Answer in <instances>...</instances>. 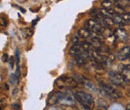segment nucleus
<instances>
[{
    "label": "nucleus",
    "instance_id": "nucleus-1",
    "mask_svg": "<svg viewBox=\"0 0 130 110\" xmlns=\"http://www.w3.org/2000/svg\"><path fill=\"white\" fill-rule=\"evenodd\" d=\"M74 96H75L76 100L81 104L85 109H91L95 105L92 95L88 94V93H86L84 91H76Z\"/></svg>",
    "mask_w": 130,
    "mask_h": 110
},
{
    "label": "nucleus",
    "instance_id": "nucleus-2",
    "mask_svg": "<svg viewBox=\"0 0 130 110\" xmlns=\"http://www.w3.org/2000/svg\"><path fill=\"white\" fill-rule=\"evenodd\" d=\"M77 84L78 82L76 81V79L72 78V77H67V76L59 77L55 81V87L58 88L59 90L74 88L75 86H77Z\"/></svg>",
    "mask_w": 130,
    "mask_h": 110
},
{
    "label": "nucleus",
    "instance_id": "nucleus-3",
    "mask_svg": "<svg viewBox=\"0 0 130 110\" xmlns=\"http://www.w3.org/2000/svg\"><path fill=\"white\" fill-rule=\"evenodd\" d=\"M100 86V91L103 95H105L106 97H108L109 99H112V100H116V99H119L121 98V94L115 90L113 87H111L110 85L108 84H105V83H100L99 84Z\"/></svg>",
    "mask_w": 130,
    "mask_h": 110
},
{
    "label": "nucleus",
    "instance_id": "nucleus-4",
    "mask_svg": "<svg viewBox=\"0 0 130 110\" xmlns=\"http://www.w3.org/2000/svg\"><path fill=\"white\" fill-rule=\"evenodd\" d=\"M91 47V44L88 43V42H82V43H77V44H74L72 47L70 48L69 50V54L71 56H77L79 55L80 53L84 52V51H89V49Z\"/></svg>",
    "mask_w": 130,
    "mask_h": 110
},
{
    "label": "nucleus",
    "instance_id": "nucleus-5",
    "mask_svg": "<svg viewBox=\"0 0 130 110\" xmlns=\"http://www.w3.org/2000/svg\"><path fill=\"white\" fill-rule=\"evenodd\" d=\"M74 97L68 92H62L58 104L63 105V106H74L75 105V99H76Z\"/></svg>",
    "mask_w": 130,
    "mask_h": 110
},
{
    "label": "nucleus",
    "instance_id": "nucleus-6",
    "mask_svg": "<svg viewBox=\"0 0 130 110\" xmlns=\"http://www.w3.org/2000/svg\"><path fill=\"white\" fill-rule=\"evenodd\" d=\"M85 27L87 29H89L90 31H92L93 33H100V30L102 28L100 23L95 19H88L85 22Z\"/></svg>",
    "mask_w": 130,
    "mask_h": 110
},
{
    "label": "nucleus",
    "instance_id": "nucleus-7",
    "mask_svg": "<svg viewBox=\"0 0 130 110\" xmlns=\"http://www.w3.org/2000/svg\"><path fill=\"white\" fill-rule=\"evenodd\" d=\"M108 76H109L110 81H111L113 84L117 85V86H122V85H123V82L125 81L124 78H123V76H122L121 74L116 73V72H110V73L108 74Z\"/></svg>",
    "mask_w": 130,
    "mask_h": 110
},
{
    "label": "nucleus",
    "instance_id": "nucleus-8",
    "mask_svg": "<svg viewBox=\"0 0 130 110\" xmlns=\"http://www.w3.org/2000/svg\"><path fill=\"white\" fill-rule=\"evenodd\" d=\"M61 94H62L61 91H57V92H54V93L50 94V96L48 97V100H47V105H52L53 106L55 104H58Z\"/></svg>",
    "mask_w": 130,
    "mask_h": 110
},
{
    "label": "nucleus",
    "instance_id": "nucleus-9",
    "mask_svg": "<svg viewBox=\"0 0 130 110\" xmlns=\"http://www.w3.org/2000/svg\"><path fill=\"white\" fill-rule=\"evenodd\" d=\"M89 58H90V56H89V52L88 51H84V52L80 53L79 55L75 56V60H76V63L78 65H84V64H86Z\"/></svg>",
    "mask_w": 130,
    "mask_h": 110
},
{
    "label": "nucleus",
    "instance_id": "nucleus-10",
    "mask_svg": "<svg viewBox=\"0 0 130 110\" xmlns=\"http://www.w3.org/2000/svg\"><path fill=\"white\" fill-rule=\"evenodd\" d=\"M130 55V47L129 46H125L124 48L120 49L117 53V58L120 60V61H124L126 60L127 58H129Z\"/></svg>",
    "mask_w": 130,
    "mask_h": 110
},
{
    "label": "nucleus",
    "instance_id": "nucleus-11",
    "mask_svg": "<svg viewBox=\"0 0 130 110\" xmlns=\"http://www.w3.org/2000/svg\"><path fill=\"white\" fill-rule=\"evenodd\" d=\"M99 21L101 22V25L102 26L108 27V28H111L114 24H115L113 18H110V16H103Z\"/></svg>",
    "mask_w": 130,
    "mask_h": 110
},
{
    "label": "nucleus",
    "instance_id": "nucleus-12",
    "mask_svg": "<svg viewBox=\"0 0 130 110\" xmlns=\"http://www.w3.org/2000/svg\"><path fill=\"white\" fill-rule=\"evenodd\" d=\"M115 37L116 38H118L119 40H121V41H124V40H126V38L128 37V34H127V32L125 31L123 28H117L116 30H115Z\"/></svg>",
    "mask_w": 130,
    "mask_h": 110
},
{
    "label": "nucleus",
    "instance_id": "nucleus-13",
    "mask_svg": "<svg viewBox=\"0 0 130 110\" xmlns=\"http://www.w3.org/2000/svg\"><path fill=\"white\" fill-rule=\"evenodd\" d=\"M121 75L126 82H130V65H124L121 70Z\"/></svg>",
    "mask_w": 130,
    "mask_h": 110
},
{
    "label": "nucleus",
    "instance_id": "nucleus-14",
    "mask_svg": "<svg viewBox=\"0 0 130 110\" xmlns=\"http://www.w3.org/2000/svg\"><path fill=\"white\" fill-rule=\"evenodd\" d=\"M113 20H114V22H115L116 24H119V25H121V26H123V25H125V24H127V23H128L127 21H125V20L123 19L122 14H119V13L114 14V15H113Z\"/></svg>",
    "mask_w": 130,
    "mask_h": 110
},
{
    "label": "nucleus",
    "instance_id": "nucleus-15",
    "mask_svg": "<svg viewBox=\"0 0 130 110\" xmlns=\"http://www.w3.org/2000/svg\"><path fill=\"white\" fill-rule=\"evenodd\" d=\"M90 34H91L90 30H89V29H87L86 27H85V28H81V29H79L78 32H77V36H78V37H80V38H83V39L88 38V37L90 36Z\"/></svg>",
    "mask_w": 130,
    "mask_h": 110
},
{
    "label": "nucleus",
    "instance_id": "nucleus-16",
    "mask_svg": "<svg viewBox=\"0 0 130 110\" xmlns=\"http://www.w3.org/2000/svg\"><path fill=\"white\" fill-rule=\"evenodd\" d=\"M116 2V6H118V7H120V8H125L126 6H128L129 5V0H115Z\"/></svg>",
    "mask_w": 130,
    "mask_h": 110
},
{
    "label": "nucleus",
    "instance_id": "nucleus-17",
    "mask_svg": "<svg viewBox=\"0 0 130 110\" xmlns=\"http://www.w3.org/2000/svg\"><path fill=\"white\" fill-rule=\"evenodd\" d=\"M101 6H102V8H111V6H112V2L110 1V0H103L102 1V3H101Z\"/></svg>",
    "mask_w": 130,
    "mask_h": 110
},
{
    "label": "nucleus",
    "instance_id": "nucleus-18",
    "mask_svg": "<svg viewBox=\"0 0 130 110\" xmlns=\"http://www.w3.org/2000/svg\"><path fill=\"white\" fill-rule=\"evenodd\" d=\"M122 17H123V19H124L125 21L130 22V13H123V14H122Z\"/></svg>",
    "mask_w": 130,
    "mask_h": 110
},
{
    "label": "nucleus",
    "instance_id": "nucleus-19",
    "mask_svg": "<svg viewBox=\"0 0 130 110\" xmlns=\"http://www.w3.org/2000/svg\"><path fill=\"white\" fill-rule=\"evenodd\" d=\"M15 59H16V65L19 64V59H20V55H19V51H18V49H17L16 51H15Z\"/></svg>",
    "mask_w": 130,
    "mask_h": 110
},
{
    "label": "nucleus",
    "instance_id": "nucleus-20",
    "mask_svg": "<svg viewBox=\"0 0 130 110\" xmlns=\"http://www.w3.org/2000/svg\"><path fill=\"white\" fill-rule=\"evenodd\" d=\"M25 32L27 33L26 36H31V35L33 34V30L32 29H30V28H26V29H25Z\"/></svg>",
    "mask_w": 130,
    "mask_h": 110
},
{
    "label": "nucleus",
    "instance_id": "nucleus-21",
    "mask_svg": "<svg viewBox=\"0 0 130 110\" xmlns=\"http://www.w3.org/2000/svg\"><path fill=\"white\" fill-rule=\"evenodd\" d=\"M9 60V58H8V55L5 53V54H3V56H2V61L3 62H7Z\"/></svg>",
    "mask_w": 130,
    "mask_h": 110
},
{
    "label": "nucleus",
    "instance_id": "nucleus-22",
    "mask_svg": "<svg viewBox=\"0 0 130 110\" xmlns=\"http://www.w3.org/2000/svg\"><path fill=\"white\" fill-rule=\"evenodd\" d=\"M9 63H10V67L13 68V67H14V57H10Z\"/></svg>",
    "mask_w": 130,
    "mask_h": 110
},
{
    "label": "nucleus",
    "instance_id": "nucleus-23",
    "mask_svg": "<svg viewBox=\"0 0 130 110\" xmlns=\"http://www.w3.org/2000/svg\"><path fill=\"white\" fill-rule=\"evenodd\" d=\"M124 12H125V13H130V5L126 6V7L124 8Z\"/></svg>",
    "mask_w": 130,
    "mask_h": 110
},
{
    "label": "nucleus",
    "instance_id": "nucleus-24",
    "mask_svg": "<svg viewBox=\"0 0 130 110\" xmlns=\"http://www.w3.org/2000/svg\"><path fill=\"white\" fill-rule=\"evenodd\" d=\"M72 43H73V44H77V43H78V38H77V37H73Z\"/></svg>",
    "mask_w": 130,
    "mask_h": 110
},
{
    "label": "nucleus",
    "instance_id": "nucleus-25",
    "mask_svg": "<svg viewBox=\"0 0 130 110\" xmlns=\"http://www.w3.org/2000/svg\"><path fill=\"white\" fill-rule=\"evenodd\" d=\"M13 108H14V109H20L21 107H20V105H18V104H14V105H13Z\"/></svg>",
    "mask_w": 130,
    "mask_h": 110
},
{
    "label": "nucleus",
    "instance_id": "nucleus-26",
    "mask_svg": "<svg viewBox=\"0 0 130 110\" xmlns=\"http://www.w3.org/2000/svg\"><path fill=\"white\" fill-rule=\"evenodd\" d=\"M1 24H2V25H6V21H5V19L3 20V17L1 18Z\"/></svg>",
    "mask_w": 130,
    "mask_h": 110
},
{
    "label": "nucleus",
    "instance_id": "nucleus-27",
    "mask_svg": "<svg viewBox=\"0 0 130 110\" xmlns=\"http://www.w3.org/2000/svg\"><path fill=\"white\" fill-rule=\"evenodd\" d=\"M38 20H39V19H36V20H33V21H32V25H33V26H34V25H35V24H36V23L38 22Z\"/></svg>",
    "mask_w": 130,
    "mask_h": 110
},
{
    "label": "nucleus",
    "instance_id": "nucleus-28",
    "mask_svg": "<svg viewBox=\"0 0 130 110\" xmlns=\"http://www.w3.org/2000/svg\"><path fill=\"white\" fill-rule=\"evenodd\" d=\"M125 109H126V110H130V104H127V105H126Z\"/></svg>",
    "mask_w": 130,
    "mask_h": 110
},
{
    "label": "nucleus",
    "instance_id": "nucleus-29",
    "mask_svg": "<svg viewBox=\"0 0 130 110\" xmlns=\"http://www.w3.org/2000/svg\"><path fill=\"white\" fill-rule=\"evenodd\" d=\"M129 60H130V55H129Z\"/></svg>",
    "mask_w": 130,
    "mask_h": 110
}]
</instances>
